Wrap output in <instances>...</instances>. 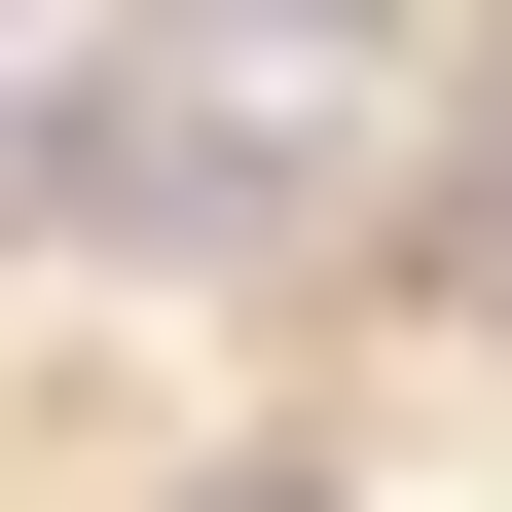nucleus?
<instances>
[{
  "label": "nucleus",
  "mask_w": 512,
  "mask_h": 512,
  "mask_svg": "<svg viewBox=\"0 0 512 512\" xmlns=\"http://www.w3.org/2000/svg\"><path fill=\"white\" fill-rule=\"evenodd\" d=\"M147 74H220V110H330V74H366V0H147Z\"/></svg>",
  "instance_id": "nucleus-1"
}]
</instances>
